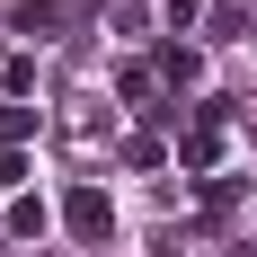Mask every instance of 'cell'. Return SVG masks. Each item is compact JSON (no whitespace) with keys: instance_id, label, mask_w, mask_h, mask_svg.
<instances>
[{"instance_id":"6da1fadb","label":"cell","mask_w":257,"mask_h":257,"mask_svg":"<svg viewBox=\"0 0 257 257\" xmlns=\"http://www.w3.org/2000/svg\"><path fill=\"white\" fill-rule=\"evenodd\" d=\"M222 142H231V133H222V115H195V124L178 133V169H195V178H213V169H222Z\"/></svg>"},{"instance_id":"277c9868","label":"cell","mask_w":257,"mask_h":257,"mask_svg":"<svg viewBox=\"0 0 257 257\" xmlns=\"http://www.w3.org/2000/svg\"><path fill=\"white\" fill-rule=\"evenodd\" d=\"M45 195H18V204H9V239H45Z\"/></svg>"},{"instance_id":"7a4b0ae2","label":"cell","mask_w":257,"mask_h":257,"mask_svg":"<svg viewBox=\"0 0 257 257\" xmlns=\"http://www.w3.org/2000/svg\"><path fill=\"white\" fill-rule=\"evenodd\" d=\"M62 222H71V239H106V231H115L106 186H71V195H62Z\"/></svg>"},{"instance_id":"5b68a950","label":"cell","mask_w":257,"mask_h":257,"mask_svg":"<svg viewBox=\"0 0 257 257\" xmlns=\"http://www.w3.org/2000/svg\"><path fill=\"white\" fill-rule=\"evenodd\" d=\"M115 98H124V106H151V98H160V71H151V62L115 71Z\"/></svg>"},{"instance_id":"3957f363","label":"cell","mask_w":257,"mask_h":257,"mask_svg":"<svg viewBox=\"0 0 257 257\" xmlns=\"http://www.w3.org/2000/svg\"><path fill=\"white\" fill-rule=\"evenodd\" d=\"M160 80H169V89H195V80H204V53H195V45H169V53H160Z\"/></svg>"},{"instance_id":"8992f818","label":"cell","mask_w":257,"mask_h":257,"mask_svg":"<svg viewBox=\"0 0 257 257\" xmlns=\"http://www.w3.org/2000/svg\"><path fill=\"white\" fill-rule=\"evenodd\" d=\"M36 142V106H0V151H27Z\"/></svg>"}]
</instances>
